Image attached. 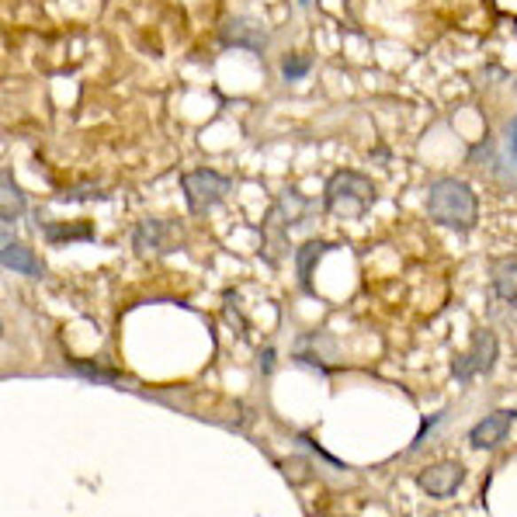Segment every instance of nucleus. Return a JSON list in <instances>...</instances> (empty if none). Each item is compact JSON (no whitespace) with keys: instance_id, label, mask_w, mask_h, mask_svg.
<instances>
[{"instance_id":"nucleus-24","label":"nucleus","mask_w":517,"mask_h":517,"mask_svg":"<svg viewBox=\"0 0 517 517\" xmlns=\"http://www.w3.org/2000/svg\"><path fill=\"white\" fill-rule=\"evenodd\" d=\"M295 4H299V7H309V0H295Z\"/></svg>"},{"instance_id":"nucleus-19","label":"nucleus","mask_w":517,"mask_h":517,"mask_svg":"<svg viewBox=\"0 0 517 517\" xmlns=\"http://www.w3.org/2000/svg\"><path fill=\"white\" fill-rule=\"evenodd\" d=\"M281 473L292 479V482H302V479H309L313 469H309L306 458H285V462H281Z\"/></svg>"},{"instance_id":"nucleus-9","label":"nucleus","mask_w":517,"mask_h":517,"mask_svg":"<svg viewBox=\"0 0 517 517\" xmlns=\"http://www.w3.org/2000/svg\"><path fill=\"white\" fill-rule=\"evenodd\" d=\"M511 424H514V413H511V410H497V413H490L486 420H479L476 427L469 431V444H473V448H482V451H486V448H497V444H504Z\"/></svg>"},{"instance_id":"nucleus-11","label":"nucleus","mask_w":517,"mask_h":517,"mask_svg":"<svg viewBox=\"0 0 517 517\" xmlns=\"http://www.w3.org/2000/svg\"><path fill=\"white\" fill-rule=\"evenodd\" d=\"M28 215V199H25V192L18 188V181H14V174L11 170H0V223H18V219H25Z\"/></svg>"},{"instance_id":"nucleus-21","label":"nucleus","mask_w":517,"mask_h":517,"mask_svg":"<svg viewBox=\"0 0 517 517\" xmlns=\"http://www.w3.org/2000/svg\"><path fill=\"white\" fill-rule=\"evenodd\" d=\"M493 157H497V146H493V139H482L479 146H473V150H469V163H493Z\"/></svg>"},{"instance_id":"nucleus-17","label":"nucleus","mask_w":517,"mask_h":517,"mask_svg":"<svg viewBox=\"0 0 517 517\" xmlns=\"http://www.w3.org/2000/svg\"><path fill=\"white\" fill-rule=\"evenodd\" d=\"M108 199V192H98V188H90V184H80L74 192H59L56 201H105Z\"/></svg>"},{"instance_id":"nucleus-13","label":"nucleus","mask_w":517,"mask_h":517,"mask_svg":"<svg viewBox=\"0 0 517 517\" xmlns=\"http://www.w3.org/2000/svg\"><path fill=\"white\" fill-rule=\"evenodd\" d=\"M42 233H45V239H49L52 247H67V243H87V239H94V226H90L87 219H74V223H45Z\"/></svg>"},{"instance_id":"nucleus-20","label":"nucleus","mask_w":517,"mask_h":517,"mask_svg":"<svg viewBox=\"0 0 517 517\" xmlns=\"http://www.w3.org/2000/svg\"><path fill=\"white\" fill-rule=\"evenodd\" d=\"M444 420H448V413H444V410H441V413H435V417H427V420L420 424V435H417V438H413V444H410V451H417L424 441L431 438V431H435L438 424H444Z\"/></svg>"},{"instance_id":"nucleus-2","label":"nucleus","mask_w":517,"mask_h":517,"mask_svg":"<svg viewBox=\"0 0 517 517\" xmlns=\"http://www.w3.org/2000/svg\"><path fill=\"white\" fill-rule=\"evenodd\" d=\"M427 212H431V219L441 223V226L458 230V233H469L476 226V215H479L476 192L466 181L441 177V181L431 184V192H427Z\"/></svg>"},{"instance_id":"nucleus-10","label":"nucleus","mask_w":517,"mask_h":517,"mask_svg":"<svg viewBox=\"0 0 517 517\" xmlns=\"http://www.w3.org/2000/svg\"><path fill=\"white\" fill-rule=\"evenodd\" d=\"M0 268H7V271H14V275H25V278H42V275H45L39 254H35L28 243H21V239H14V243H7V247L0 250Z\"/></svg>"},{"instance_id":"nucleus-6","label":"nucleus","mask_w":517,"mask_h":517,"mask_svg":"<svg viewBox=\"0 0 517 517\" xmlns=\"http://www.w3.org/2000/svg\"><path fill=\"white\" fill-rule=\"evenodd\" d=\"M219 42H223V49H247V52L264 56L271 35H268V28H264L257 18L233 14V18H226V25L219 28Z\"/></svg>"},{"instance_id":"nucleus-23","label":"nucleus","mask_w":517,"mask_h":517,"mask_svg":"<svg viewBox=\"0 0 517 517\" xmlns=\"http://www.w3.org/2000/svg\"><path fill=\"white\" fill-rule=\"evenodd\" d=\"M271 361H275L271 351H261V368H264V372H271Z\"/></svg>"},{"instance_id":"nucleus-15","label":"nucleus","mask_w":517,"mask_h":517,"mask_svg":"<svg viewBox=\"0 0 517 517\" xmlns=\"http://www.w3.org/2000/svg\"><path fill=\"white\" fill-rule=\"evenodd\" d=\"M493 170L497 177H517V119L504 129V153H497Z\"/></svg>"},{"instance_id":"nucleus-1","label":"nucleus","mask_w":517,"mask_h":517,"mask_svg":"<svg viewBox=\"0 0 517 517\" xmlns=\"http://www.w3.org/2000/svg\"><path fill=\"white\" fill-rule=\"evenodd\" d=\"M313 215V201L306 199L299 188H281L275 199L264 226H261V257L268 264H278L281 257L292 250V230L306 226Z\"/></svg>"},{"instance_id":"nucleus-3","label":"nucleus","mask_w":517,"mask_h":517,"mask_svg":"<svg viewBox=\"0 0 517 517\" xmlns=\"http://www.w3.org/2000/svg\"><path fill=\"white\" fill-rule=\"evenodd\" d=\"M379 199L375 184L358 174V170H337L330 174V181L323 184V208L330 215H341V219H358L364 215Z\"/></svg>"},{"instance_id":"nucleus-12","label":"nucleus","mask_w":517,"mask_h":517,"mask_svg":"<svg viewBox=\"0 0 517 517\" xmlns=\"http://www.w3.org/2000/svg\"><path fill=\"white\" fill-rule=\"evenodd\" d=\"M333 243H326V239H306L299 250H295V278H299V288L306 292V295H313V271H317L319 257L330 250Z\"/></svg>"},{"instance_id":"nucleus-8","label":"nucleus","mask_w":517,"mask_h":517,"mask_svg":"<svg viewBox=\"0 0 517 517\" xmlns=\"http://www.w3.org/2000/svg\"><path fill=\"white\" fill-rule=\"evenodd\" d=\"M462 479H466V469L458 462H435L417 476V486L427 497H451L462 486Z\"/></svg>"},{"instance_id":"nucleus-4","label":"nucleus","mask_w":517,"mask_h":517,"mask_svg":"<svg viewBox=\"0 0 517 517\" xmlns=\"http://www.w3.org/2000/svg\"><path fill=\"white\" fill-rule=\"evenodd\" d=\"M181 188H184V201H188V212L195 215H208L212 208H219L223 201L233 195V177L212 170V167H195L181 177Z\"/></svg>"},{"instance_id":"nucleus-7","label":"nucleus","mask_w":517,"mask_h":517,"mask_svg":"<svg viewBox=\"0 0 517 517\" xmlns=\"http://www.w3.org/2000/svg\"><path fill=\"white\" fill-rule=\"evenodd\" d=\"M497 351H500L497 337H493L490 330H476V333H473V348L451 361L455 379H458V382H469L473 375H486V372L493 368V361H497Z\"/></svg>"},{"instance_id":"nucleus-22","label":"nucleus","mask_w":517,"mask_h":517,"mask_svg":"<svg viewBox=\"0 0 517 517\" xmlns=\"http://www.w3.org/2000/svg\"><path fill=\"white\" fill-rule=\"evenodd\" d=\"M14 230H11V226H7V223H0V250H4V247H7V243H14Z\"/></svg>"},{"instance_id":"nucleus-5","label":"nucleus","mask_w":517,"mask_h":517,"mask_svg":"<svg viewBox=\"0 0 517 517\" xmlns=\"http://www.w3.org/2000/svg\"><path fill=\"white\" fill-rule=\"evenodd\" d=\"M184 233L174 219H143L136 230H132V250L139 257H163L177 247H184Z\"/></svg>"},{"instance_id":"nucleus-18","label":"nucleus","mask_w":517,"mask_h":517,"mask_svg":"<svg viewBox=\"0 0 517 517\" xmlns=\"http://www.w3.org/2000/svg\"><path fill=\"white\" fill-rule=\"evenodd\" d=\"M74 368H77L80 375H90L94 382H119L121 375L119 372H105V368H98V364H90V361H70Z\"/></svg>"},{"instance_id":"nucleus-14","label":"nucleus","mask_w":517,"mask_h":517,"mask_svg":"<svg viewBox=\"0 0 517 517\" xmlns=\"http://www.w3.org/2000/svg\"><path fill=\"white\" fill-rule=\"evenodd\" d=\"M493 299L497 302H517V261L507 257V261H497L493 264Z\"/></svg>"},{"instance_id":"nucleus-16","label":"nucleus","mask_w":517,"mask_h":517,"mask_svg":"<svg viewBox=\"0 0 517 517\" xmlns=\"http://www.w3.org/2000/svg\"><path fill=\"white\" fill-rule=\"evenodd\" d=\"M309 70H313V56H306V52H288L281 59V77L288 80V83H299Z\"/></svg>"}]
</instances>
